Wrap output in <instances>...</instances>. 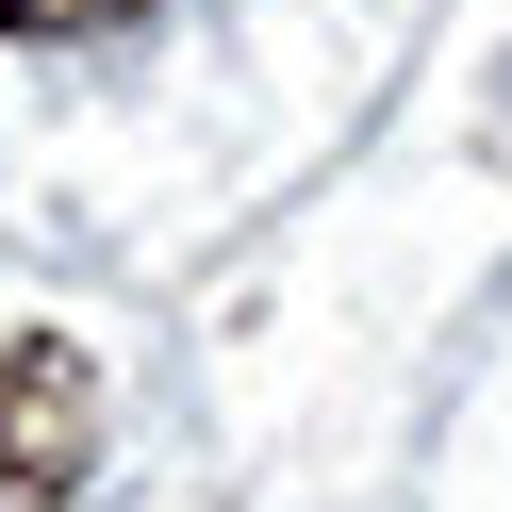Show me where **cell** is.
I'll use <instances>...</instances> for the list:
<instances>
[{"label":"cell","instance_id":"cell-1","mask_svg":"<svg viewBox=\"0 0 512 512\" xmlns=\"http://www.w3.org/2000/svg\"><path fill=\"white\" fill-rule=\"evenodd\" d=\"M100 463V364L67 331H0V512H67Z\"/></svg>","mask_w":512,"mask_h":512},{"label":"cell","instance_id":"cell-2","mask_svg":"<svg viewBox=\"0 0 512 512\" xmlns=\"http://www.w3.org/2000/svg\"><path fill=\"white\" fill-rule=\"evenodd\" d=\"M116 17H149V0H0V34H116Z\"/></svg>","mask_w":512,"mask_h":512}]
</instances>
